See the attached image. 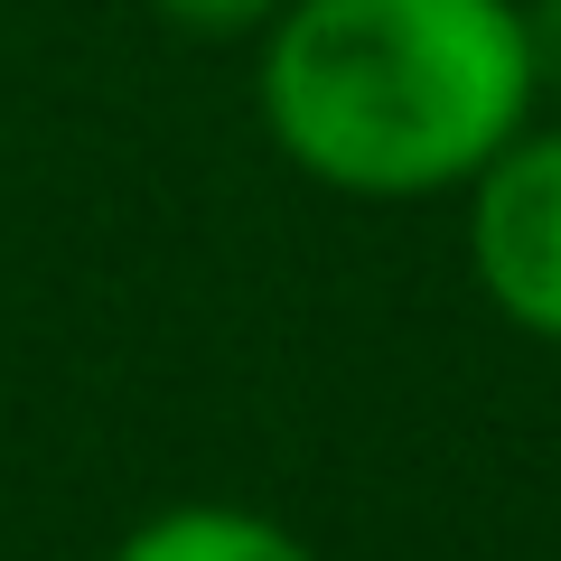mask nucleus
Segmentation results:
<instances>
[{"label":"nucleus","instance_id":"nucleus-1","mask_svg":"<svg viewBox=\"0 0 561 561\" xmlns=\"http://www.w3.org/2000/svg\"><path fill=\"white\" fill-rule=\"evenodd\" d=\"M253 103L328 197L402 206L468 187L534 122L524 0H290L262 28Z\"/></svg>","mask_w":561,"mask_h":561},{"label":"nucleus","instance_id":"nucleus-2","mask_svg":"<svg viewBox=\"0 0 561 561\" xmlns=\"http://www.w3.org/2000/svg\"><path fill=\"white\" fill-rule=\"evenodd\" d=\"M468 197V272L486 309L524 337L561 346V122H524Z\"/></svg>","mask_w":561,"mask_h":561},{"label":"nucleus","instance_id":"nucleus-3","mask_svg":"<svg viewBox=\"0 0 561 561\" xmlns=\"http://www.w3.org/2000/svg\"><path fill=\"white\" fill-rule=\"evenodd\" d=\"M113 561H319V552H309L290 524L253 515V505L197 496V505H160L150 524H131Z\"/></svg>","mask_w":561,"mask_h":561},{"label":"nucleus","instance_id":"nucleus-4","mask_svg":"<svg viewBox=\"0 0 561 561\" xmlns=\"http://www.w3.org/2000/svg\"><path fill=\"white\" fill-rule=\"evenodd\" d=\"M150 10L169 28H187V38H262L290 0H150Z\"/></svg>","mask_w":561,"mask_h":561},{"label":"nucleus","instance_id":"nucleus-5","mask_svg":"<svg viewBox=\"0 0 561 561\" xmlns=\"http://www.w3.org/2000/svg\"><path fill=\"white\" fill-rule=\"evenodd\" d=\"M524 28H534V66H542V84H561V0H524Z\"/></svg>","mask_w":561,"mask_h":561}]
</instances>
